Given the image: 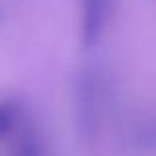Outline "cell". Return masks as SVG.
Wrapping results in <instances>:
<instances>
[{"mask_svg":"<svg viewBox=\"0 0 156 156\" xmlns=\"http://www.w3.org/2000/svg\"><path fill=\"white\" fill-rule=\"evenodd\" d=\"M115 0H81V40L85 46H95L101 40Z\"/></svg>","mask_w":156,"mask_h":156,"instance_id":"1","label":"cell"}]
</instances>
